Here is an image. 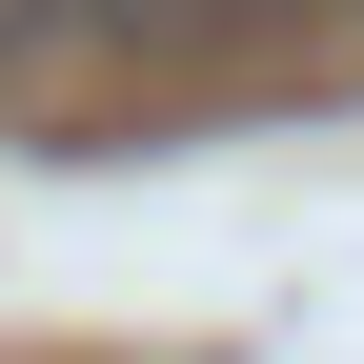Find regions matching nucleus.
Here are the masks:
<instances>
[{
  "label": "nucleus",
  "mask_w": 364,
  "mask_h": 364,
  "mask_svg": "<svg viewBox=\"0 0 364 364\" xmlns=\"http://www.w3.org/2000/svg\"><path fill=\"white\" fill-rule=\"evenodd\" d=\"M102 21H263V0H102Z\"/></svg>",
  "instance_id": "obj_1"
}]
</instances>
